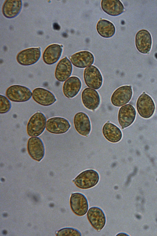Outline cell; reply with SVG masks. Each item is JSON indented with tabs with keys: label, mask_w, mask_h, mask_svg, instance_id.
I'll return each instance as SVG.
<instances>
[{
	"label": "cell",
	"mask_w": 157,
	"mask_h": 236,
	"mask_svg": "<svg viewBox=\"0 0 157 236\" xmlns=\"http://www.w3.org/2000/svg\"><path fill=\"white\" fill-rule=\"evenodd\" d=\"M132 95V90L131 86H122L113 92L111 97V102L115 106L121 107L128 103Z\"/></svg>",
	"instance_id": "obj_8"
},
{
	"label": "cell",
	"mask_w": 157,
	"mask_h": 236,
	"mask_svg": "<svg viewBox=\"0 0 157 236\" xmlns=\"http://www.w3.org/2000/svg\"><path fill=\"white\" fill-rule=\"evenodd\" d=\"M32 98L38 104L44 106H50L56 100L53 93L50 91L42 88H37L32 92Z\"/></svg>",
	"instance_id": "obj_15"
},
{
	"label": "cell",
	"mask_w": 157,
	"mask_h": 236,
	"mask_svg": "<svg viewBox=\"0 0 157 236\" xmlns=\"http://www.w3.org/2000/svg\"><path fill=\"white\" fill-rule=\"evenodd\" d=\"M72 65L69 60L66 57L61 59L58 63L55 71L56 79L60 82H63L71 76Z\"/></svg>",
	"instance_id": "obj_18"
},
{
	"label": "cell",
	"mask_w": 157,
	"mask_h": 236,
	"mask_svg": "<svg viewBox=\"0 0 157 236\" xmlns=\"http://www.w3.org/2000/svg\"><path fill=\"white\" fill-rule=\"evenodd\" d=\"M27 150L30 156L37 161H40L44 156V144L42 140L38 137H32L29 139Z\"/></svg>",
	"instance_id": "obj_9"
},
{
	"label": "cell",
	"mask_w": 157,
	"mask_h": 236,
	"mask_svg": "<svg viewBox=\"0 0 157 236\" xmlns=\"http://www.w3.org/2000/svg\"><path fill=\"white\" fill-rule=\"evenodd\" d=\"M101 6L103 10L109 15L116 16L124 11V6L120 0H102Z\"/></svg>",
	"instance_id": "obj_21"
},
{
	"label": "cell",
	"mask_w": 157,
	"mask_h": 236,
	"mask_svg": "<svg viewBox=\"0 0 157 236\" xmlns=\"http://www.w3.org/2000/svg\"><path fill=\"white\" fill-rule=\"evenodd\" d=\"M40 56L41 51L40 48H31L20 52L17 56L16 59L20 65L28 66L37 62Z\"/></svg>",
	"instance_id": "obj_7"
},
{
	"label": "cell",
	"mask_w": 157,
	"mask_h": 236,
	"mask_svg": "<svg viewBox=\"0 0 157 236\" xmlns=\"http://www.w3.org/2000/svg\"><path fill=\"white\" fill-rule=\"evenodd\" d=\"M0 113H5L8 112L11 107V103L8 99L4 95H0Z\"/></svg>",
	"instance_id": "obj_25"
},
{
	"label": "cell",
	"mask_w": 157,
	"mask_h": 236,
	"mask_svg": "<svg viewBox=\"0 0 157 236\" xmlns=\"http://www.w3.org/2000/svg\"><path fill=\"white\" fill-rule=\"evenodd\" d=\"M87 218L92 226L96 230L99 231L104 227L106 219L103 210L100 208L93 206L88 210Z\"/></svg>",
	"instance_id": "obj_10"
},
{
	"label": "cell",
	"mask_w": 157,
	"mask_h": 236,
	"mask_svg": "<svg viewBox=\"0 0 157 236\" xmlns=\"http://www.w3.org/2000/svg\"><path fill=\"white\" fill-rule=\"evenodd\" d=\"M82 100L84 106L89 110H94L100 103V97L98 92L94 89L86 88L82 91Z\"/></svg>",
	"instance_id": "obj_14"
},
{
	"label": "cell",
	"mask_w": 157,
	"mask_h": 236,
	"mask_svg": "<svg viewBox=\"0 0 157 236\" xmlns=\"http://www.w3.org/2000/svg\"><path fill=\"white\" fill-rule=\"evenodd\" d=\"M6 94L8 99L15 102L27 101L32 96V92L29 88L19 85L10 86L6 89Z\"/></svg>",
	"instance_id": "obj_3"
},
{
	"label": "cell",
	"mask_w": 157,
	"mask_h": 236,
	"mask_svg": "<svg viewBox=\"0 0 157 236\" xmlns=\"http://www.w3.org/2000/svg\"><path fill=\"white\" fill-rule=\"evenodd\" d=\"M136 115L135 108L132 105L126 104L119 109L118 114V120L122 129L127 128L134 122Z\"/></svg>",
	"instance_id": "obj_13"
},
{
	"label": "cell",
	"mask_w": 157,
	"mask_h": 236,
	"mask_svg": "<svg viewBox=\"0 0 157 236\" xmlns=\"http://www.w3.org/2000/svg\"><path fill=\"white\" fill-rule=\"evenodd\" d=\"M155 108L152 98L144 92L139 96L136 102V108L139 115L144 118H149L153 115Z\"/></svg>",
	"instance_id": "obj_4"
},
{
	"label": "cell",
	"mask_w": 157,
	"mask_h": 236,
	"mask_svg": "<svg viewBox=\"0 0 157 236\" xmlns=\"http://www.w3.org/2000/svg\"><path fill=\"white\" fill-rule=\"evenodd\" d=\"M72 64L75 66L84 68L90 66L93 64L94 58L90 52L83 51L76 53L70 57Z\"/></svg>",
	"instance_id": "obj_16"
},
{
	"label": "cell",
	"mask_w": 157,
	"mask_h": 236,
	"mask_svg": "<svg viewBox=\"0 0 157 236\" xmlns=\"http://www.w3.org/2000/svg\"><path fill=\"white\" fill-rule=\"evenodd\" d=\"M98 33L102 37L109 38L115 34L116 29L115 26L111 22L105 19L99 20L96 25Z\"/></svg>",
	"instance_id": "obj_24"
},
{
	"label": "cell",
	"mask_w": 157,
	"mask_h": 236,
	"mask_svg": "<svg viewBox=\"0 0 157 236\" xmlns=\"http://www.w3.org/2000/svg\"><path fill=\"white\" fill-rule=\"evenodd\" d=\"M70 204L72 211L80 216L85 214L89 208L88 203L86 197L80 193L72 194L70 199Z\"/></svg>",
	"instance_id": "obj_6"
},
{
	"label": "cell",
	"mask_w": 157,
	"mask_h": 236,
	"mask_svg": "<svg viewBox=\"0 0 157 236\" xmlns=\"http://www.w3.org/2000/svg\"><path fill=\"white\" fill-rule=\"evenodd\" d=\"M46 124V118L42 112H37L29 119L27 126V132L31 137H37L44 131Z\"/></svg>",
	"instance_id": "obj_2"
},
{
	"label": "cell",
	"mask_w": 157,
	"mask_h": 236,
	"mask_svg": "<svg viewBox=\"0 0 157 236\" xmlns=\"http://www.w3.org/2000/svg\"><path fill=\"white\" fill-rule=\"evenodd\" d=\"M62 51V49L61 45L58 44H52L49 45L43 53V61L48 65L55 64L60 58Z\"/></svg>",
	"instance_id": "obj_20"
},
{
	"label": "cell",
	"mask_w": 157,
	"mask_h": 236,
	"mask_svg": "<svg viewBox=\"0 0 157 236\" xmlns=\"http://www.w3.org/2000/svg\"><path fill=\"white\" fill-rule=\"evenodd\" d=\"M116 235L117 236H126V235H128L125 233H118V234H117Z\"/></svg>",
	"instance_id": "obj_27"
},
{
	"label": "cell",
	"mask_w": 157,
	"mask_h": 236,
	"mask_svg": "<svg viewBox=\"0 0 157 236\" xmlns=\"http://www.w3.org/2000/svg\"><path fill=\"white\" fill-rule=\"evenodd\" d=\"M58 235L76 236L82 235L81 232L77 229L71 227L63 228L59 231Z\"/></svg>",
	"instance_id": "obj_26"
},
{
	"label": "cell",
	"mask_w": 157,
	"mask_h": 236,
	"mask_svg": "<svg viewBox=\"0 0 157 236\" xmlns=\"http://www.w3.org/2000/svg\"><path fill=\"white\" fill-rule=\"evenodd\" d=\"M152 38L150 32L145 29L139 30L135 37V44L136 49L140 53H148L152 45Z\"/></svg>",
	"instance_id": "obj_12"
},
{
	"label": "cell",
	"mask_w": 157,
	"mask_h": 236,
	"mask_svg": "<svg viewBox=\"0 0 157 236\" xmlns=\"http://www.w3.org/2000/svg\"><path fill=\"white\" fill-rule=\"evenodd\" d=\"M22 6V1L21 0H6L2 6V14L6 18H14L20 12Z\"/></svg>",
	"instance_id": "obj_22"
},
{
	"label": "cell",
	"mask_w": 157,
	"mask_h": 236,
	"mask_svg": "<svg viewBox=\"0 0 157 236\" xmlns=\"http://www.w3.org/2000/svg\"><path fill=\"white\" fill-rule=\"evenodd\" d=\"M99 179V174L96 171L89 169L82 172L72 181L78 187L86 189L95 186L98 183Z\"/></svg>",
	"instance_id": "obj_1"
},
{
	"label": "cell",
	"mask_w": 157,
	"mask_h": 236,
	"mask_svg": "<svg viewBox=\"0 0 157 236\" xmlns=\"http://www.w3.org/2000/svg\"><path fill=\"white\" fill-rule=\"evenodd\" d=\"M82 86L80 79L75 76L69 78L64 82L63 91L65 96L68 98L75 96L79 92Z\"/></svg>",
	"instance_id": "obj_19"
},
{
	"label": "cell",
	"mask_w": 157,
	"mask_h": 236,
	"mask_svg": "<svg viewBox=\"0 0 157 236\" xmlns=\"http://www.w3.org/2000/svg\"><path fill=\"white\" fill-rule=\"evenodd\" d=\"M74 124L77 132L82 135L87 136L91 130L89 118L85 113L80 112L76 114L74 118Z\"/></svg>",
	"instance_id": "obj_17"
},
{
	"label": "cell",
	"mask_w": 157,
	"mask_h": 236,
	"mask_svg": "<svg viewBox=\"0 0 157 236\" xmlns=\"http://www.w3.org/2000/svg\"><path fill=\"white\" fill-rule=\"evenodd\" d=\"M70 126L67 120L64 118L56 117L47 120L46 128L47 130L50 133L61 134L67 132Z\"/></svg>",
	"instance_id": "obj_11"
},
{
	"label": "cell",
	"mask_w": 157,
	"mask_h": 236,
	"mask_svg": "<svg viewBox=\"0 0 157 236\" xmlns=\"http://www.w3.org/2000/svg\"><path fill=\"white\" fill-rule=\"evenodd\" d=\"M102 132L105 137L112 143L119 142L122 137L121 130L116 125L109 122H107L104 125Z\"/></svg>",
	"instance_id": "obj_23"
},
{
	"label": "cell",
	"mask_w": 157,
	"mask_h": 236,
	"mask_svg": "<svg viewBox=\"0 0 157 236\" xmlns=\"http://www.w3.org/2000/svg\"><path fill=\"white\" fill-rule=\"evenodd\" d=\"M83 77L85 84L89 88L97 90L102 85V75L95 66L92 65L86 67L84 70Z\"/></svg>",
	"instance_id": "obj_5"
}]
</instances>
